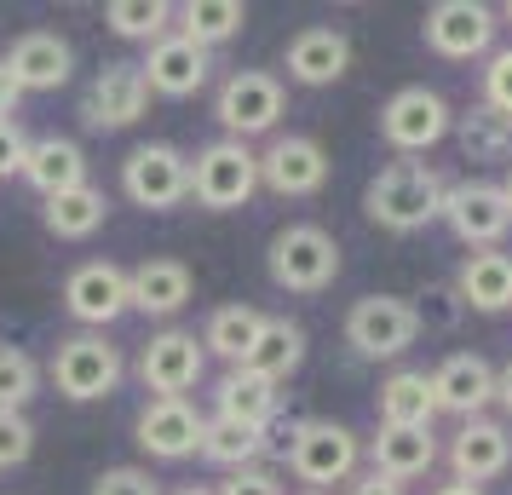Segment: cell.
Wrapping results in <instances>:
<instances>
[{
	"instance_id": "8fae6325",
	"label": "cell",
	"mask_w": 512,
	"mask_h": 495,
	"mask_svg": "<svg viewBox=\"0 0 512 495\" xmlns=\"http://www.w3.org/2000/svg\"><path fill=\"white\" fill-rule=\"evenodd\" d=\"M438 219L461 236L466 248H495L512 231V208H507V196H501L495 179H461V185H449Z\"/></svg>"
},
{
	"instance_id": "e0dca14e",
	"label": "cell",
	"mask_w": 512,
	"mask_h": 495,
	"mask_svg": "<svg viewBox=\"0 0 512 495\" xmlns=\"http://www.w3.org/2000/svg\"><path fill=\"white\" fill-rule=\"evenodd\" d=\"M144 87L150 93H162V98H190V93H202L208 87V75H213V52H202L196 41H185L179 29L173 35H162L156 47H144Z\"/></svg>"
},
{
	"instance_id": "7402d4cb",
	"label": "cell",
	"mask_w": 512,
	"mask_h": 495,
	"mask_svg": "<svg viewBox=\"0 0 512 495\" xmlns=\"http://www.w3.org/2000/svg\"><path fill=\"white\" fill-rule=\"evenodd\" d=\"M282 70L294 75L300 87H334V81L351 70V41H346V29H334V24L300 29V35L288 41V52H282Z\"/></svg>"
},
{
	"instance_id": "5bb4252c",
	"label": "cell",
	"mask_w": 512,
	"mask_h": 495,
	"mask_svg": "<svg viewBox=\"0 0 512 495\" xmlns=\"http://www.w3.org/2000/svg\"><path fill=\"white\" fill-rule=\"evenodd\" d=\"M259 185L271 196H317L328 185V150L305 133H282L259 156Z\"/></svg>"
},
{
	"instance_id": "cb8c5ba5",
	"label": "cell",
	"mask_w": 512,
	"mask_h": 495,
	"mask_svg": "<svg viewBox=\"0 0 512 495\" xmlns=\"http://www.w3.org/2000/svg\"><path fill=\"white\" fill-rule=\"evenodd\" d=\"M455 294H461L466 311H484V317L512 311V254H501V248H472L461 260Z\"/></svg>"
},
{
	"instance_id": "4fadbf2b",
	"label": "cell",
	"mask_w": 512,
	"mask_h": 495,
	"mask_svg": "<svg viewBox=\"0 0 512 495\" xmlns=\"http://www.w3.org/2000/svg\"><path fill=\"white\" fill-rule=\"evenodd\" d=\"M64 311H70L81 329L104 334L116 317H127V271L110 260H87L75 265L70 277H64Z\"/></svg>"
},
{
	"instance_id": "ab89813d",
	"label": "cell",
	"mask_w": 512,
	"mask_h": 495,
	"mask_svg": "<svg viewBox=\"0 0 512 495\" xmlns=\"http://www.w3.org/2000/svg\"><path fill=\"white\" fill-rule=\"evenodd\" d=\"M219 495H288V490H282V478L271 467H248V472H231L219 484Z\"/></svg>"
},
{
	"instance_id": "ee69618b",
	"label": "cell",
	"mask_w": 512,
	"mask_h": 495,
	"mask_svg": "<svg viewBox=\"0 0 512 495\" xmlns=\"http://www.w3.org/2000/svg\"><path fill=\"white\" fill-rule=\"evenodd\" d=\"M495 403L512 415V363H507V369H495Z\"/></svg>"
},
{
	"instance_id": "484cf974",
	"label": "cell",
	"mask_w": 512,
	"mask_h": 495,
	"mask_svg": "<svg viewBox=\"0 0 512 495\" xmlns=\"http://www.w3.org/2000/svg\"><path fill=\"white\" fill-rule=\"evenodd\" d=\"M277 409H282V392L271 380L248 375V369H231L213 386V421H236V426H259L265 432L277 421Z\"/></svg>"
},
{
	"instance_id": "9c48e42d",
	"label": "cell",
	"mask_w": 512,
	"mask_h": 495,
	"mask_svg": "<svg viewBox=\"0 0 512 495\" xmlns=\"http://www.w3.org/2000/svg\"><path fill=\"white\" fill-rule=\"evenodd\" d=\"M449 127H455V116H449L443 93H432V87H397L380 110V139L392 144L397 156L432 150L438 139H449Z\"/></svg>"
},
{
	"instance_id": "60d3db41",
	"label": "cell",
	"mask_w": 512,
	"mask_h": 495,
	"mask_svg": "<svg viewBox=\"0 0 512 495\" xmlns=\"http://www.w3.org/2000/svg\"><path fill=\"white\" fill-rule=\"evenodd\" d=\"M24 156H29V139L18 121H0V179H12V173H24Z\"/></svg>"
},
{
	"instance_id": "4316f807",
	"label": "cell",
	"mask_w": 512,
	"mask_h": 495,
	"mask_svg": "<svg viewBox=\"0 0 512 495\" xmlns=\"http://www.w3.org/2000/svg\"><path fill=\"white\" fill-rule=\"evenodd\" d=\"M300 363H305V329H300V323H288V317H265V329H259L254 352L242 357L236 369H248V375L282 386V380L294 375Z\"/></svg>"
},
{
	"instance_id": "836d02e7",
	"label": "cell",
	"mask_w": 512,
	"mask_h": 495,
	"mask_svg": "<svg viewBox=\"0 0 512 495\" xmlns=\"http://www.w3.org/2000/svg\"><path fill=\"white\" fill-rule=\"evenodd\" d=\"M104 24L116 29L121 41L156 47L162 35H173V6H167V0H110V6H104Z\"/></svg>"
},
{
	"instance_id": "d6986e66",
	"label": "cell",
	"mask_w": 512,
	"mask_h": 495,
	"mask_svg": "<svg viewBox=\"0 0 512 495\" xmlns=\"http://www.w3.org/2000/svg\"><path fill=\"white\" fill-rule=\"evenodd\" d=\"M0 64L12 70V81H18L24 93H52V87L70 81L75 52H70V41H64L58 29H29V35H18V41L6 47Z\"/></svg>"
},
{
	"instance_id": "f1b7e54d",
	"label": "cell",
	"mask_w": 512,
	"mask_h": 495,
	"mask_svg": "<svg viewBox=\"0 0 512 495\" xmlns=\"http://www.w3.org/2000/svg\"><path fill=\"white\" fill-rule=\"evenodd\" d=\"M110 219V196L98 185H75L64 196H47V208H41V225H47L58 242H87Z\"/></svg>"
},
{
	"instance_id": "5b68a950",
	"label": "cell",
	"mask_w": 512,
	"mask_h": 495,
	"mask_svg": "<svg viewBox=\"0 0 512 495\" xmlns=\"http://www.w3.org/2000/svg\"><path fill=\"white\" fill-rule=\"evenodd\" d=\"M259 190V156L236 139H213L196 150L190 162V196L208 213H231L248 208V196Z\"/></svg>"
},
{
	"instance_id": "6da1fadb",
	"label": "cell",
	"mask_w": 512,
	"mask_h": 495,
	"mask_svg": "<svg viewBox=\"0 0 512 495\" xmlns=\"http://www.w3.org/2000/svg\"><path fill=\"white\" fill-rule=\"evenodd\" d=\"M443 190H449V185H443V173L432 162L397 156V162H386L369 179V190H363V213H369L380 231L415 236V231H426V225L443 213Z\"/></svg>"
},
{
	"instance_id": "7bdbcfd3",
	"label": "cell",
	"mask_w": 512,
	"mask_h": 495,
	"mask_svg": "<svg viewBox=\"0 0 512 495\" xmlns=\"http://www.w3.org/2000/svg\"><path fill=\"white\" fill-rule=\"evenodd\" d=\"M18 104H24V87H18V81H12V70L0 64V121L18 116Z\"/></svg>"
},
{
	"instance_id": "bcb514c9",
	"label": "cell",
	"mask_w": 512,
	"mask_h": 495,
	"mask_svg": "<svg viewBox=\"0 0 512 495\" xmlns=\"http://www.w3.org/2000/svg\"><path fill=\"white\" fill-rule=\"evenodd\" d=\"M173 495H219L213 484H185V490H173Z\"/></svg>"
},
{
	"instance_id": "74e56055",
	"label": "cell",
	"mask_w": 512,
	"mask_h": 495,
	"mask_svg": "<svg viewBox=\"0 0 512 495\" xmlns=\"http://www.w3.org/2000/svg\"><path fill=\"white\" fill-rule=\"evenodd\" d=\"M484 104L495 110V116L512 121V47L489 58V70H484Z\"/></svg>"
},
{
	"instance_id": "1f68e13d",
	"label": "cell",
	"mask_w": 512,
	"mask_h": 495,
	"mask_svg": "<svg viewBox=\"0 0 512 495\" xmlns=\"http://www.w3.org/2000/svg\"><path fill=\"white\" fill-rule=\"evenodd\" d=\"M271 449V438L259 432V426H236V421H208V432H202V461H213V467L225 472H248L259 467V455Z\"/></svg>"
},
{
	"instance_id": "681fc988",
	"label": "cell",
	"mask_w": 512,
	"mask_h": 495,
	"mask_svg": "<svg viewBox=\"0 0 512 495\" xmlns=\"http://www.w3.org/2000/svg\"><path fill=\"white\" fill-rule=\"evenodd\" d=\"M305 495H323V490H305Z\"/></svg>"
},
{
	"instance_id": "7c38bea8",
	"label": "cell",
	"mask_w": 512,
	"mask_h": 495,
	"mask_svg": "<svg viewBox=\"0 0 512 495\" xmlns=\"http://www.w3.org/2000/svg\"><path fill=\"white\" fill-rule=\"evenodd\" d=\"M202 432H208V415L190 398H150L133 421V438L150 461H190L202 449Z\"/></svg>"
},
{
	"instance_id": "b9f144b4",
	"label": "cell",
	"mask_w": 512,
	"mask_h": 495,
	"mask_svg": "<svg viewBox=\"0 0 512 495\" xmlns=\"http://www.w3.org/2000/svg\"><path fill=\"white\" fill-rule=\"evenodd\" d=\"M346 495H409V490H403V484H392V478H380V472H351Z\"/></svg>"
},
{
	"instance_id": "83f0119b",
	"label": "cell",
	"mask_w": 512,
	"mask_h": 495,
	"mask_svg": "<svg viewBox=\"0 0 512 495\" xmlns=\"http://www.w3.org/2000/svg\"><path fill=\"white\" fill-rule=\"evenodd\" d=\"M374 409H380V426H432V415H438L432 375L426 369H397V375H386Z\"/></svg>"
},
{
	"instance_id": "7dc6e473",
	"label": "cell",
	"mask_w": 512,
	"mask_h": 495,
	"mask_svg": "<svg viewBox=\"0 0 512 495\" xmlns=\"http://www.w3.org/2000/svg\"><path fill=\"white\" fill-rule=\"evenodd\" d=\"M501 196H507V208H512V167H507V179H501Z\"/></svg>"
},
{
	"instance_id": "603a6c76",
	"label": "cell",
	"mask_w": 512,
	"mask_h": 495,
	"mask_svg": "<svg viewBox=\"0 0 512 495\" xmlns=\"http://www.w3.org/2000/svg\"><path fill=\"white\" fill-rule=\"evenodd\" d=\"M438 461V438H432V426H380L369 438V472L380 478H392V484H415L426 478Z\"/></svg>"
},
{
	"instance_id": "d4e9b609",
	"label": "cell",
	"mask_w": 512,
	"mask_h": 495,
	"mask_svg": "<svg viewBox=\"0 0 512 495\" xmlns=\"http://www.w3.org/2000/svg\"><path fill=\"white\" fill-rule=\"evenodd\" d=\"M24 179L41 190V202H47V196H64V190H75V185H93V179H87V150L75 139H58V133L29 139Z\"/></svg>"
},
{
	"instance_id": "f6af8a7d",
	"label": "cell",
	"mask_w": 512,
	"mask_h": 495,
	"mask_svg": "<svg viewBox=\"0 0 512 495\" xmlns=\"http://www.w3.org/2000/svg\"><path fill=\"white\" fill-rule=\"evenodd\" d=\"M432 495H484V490H472V484H461V478H455V484H438Z\"/></svg>"
},
{
	"instance_id": "c3c4849f",
	"label": "cell",
	"mask_w": 512,
	"mask_h": 495,
	"mask_svg": "<svg viewBox=\"0 0 512 495\" xmlns=\"http://www.w3.org/2000/svg\"><path fill=\"white\" fill-rule=\"evenodd\" d=\"M501 18H507V24H512V0H507V12H501Z\"/></svg>"
},
{
	"instance_id": "3957f363",
	"label": "cell",
	"mask_w": 512,
	"mask_h": 495,
	"mask_svg": "<svg viewBox=\"0 0 512 495\" xmlns=\"http://www.w3.org/2000/svg\"><path fill=\"white\" fill-rule=\"evenodd\" d=\"M363 467V438L340 421H300L288 432V472L311 484V490H323L328 484H346L351 472Z\"/></svg>"
},
{
	"instance_id": "4dcf8cb0",
	"label": "cell",
	"mask_w": 512,
	"mask_h": 495,
	"mask_svg": "<svg viewBox=\"0 0 512 495\" xmlns=\"http://www.w3.org/2000/svg\"><path fill=\"white\" fill-rule=\"evenodd\" d=\"M259 329H265V311H254V306H219L208 317V329H202V352L208 357H225V363H242V357L254 352V340H259Z\"/></svg>"
},
{
	"instance_id": "30bf717a",
	"label": "cell",
	"mask_w": 512,
	"mask_h": 495,
	"mask_svg": "<svg viewBox=\"0 0 512 495\" xmlns=\"http://www.w3.org/2000/svg\"><path fill=\"white\" fill-rule=\"evenodd\" d=\"M202 375H208V352H202V340L185 329H162L144 340L139 352V380L150 398H185V392H196L202 386Z\"/></svg>"
},
{
	"instance_id": "f35d334b",
	"label": "cell",
	"mask_w": 512,
	"mask_h": 495,
	"mask_svg": "<svg viewBox=\"0 0 512 495\" xmlns=\"http://www.w3.org/2000/svg\"><path fill=\"white\" fill-rule=\"evenodd\" d=\"M420 300H426V306H415V317H420V329H426V323H432V329H455V317H461V294H455V288H426V294H420Z\"/></svg>"
},
{
	"instance_id": "8992f818",
	"label": "cell",
	"mask_w": 512,
	"mask_h": 495,
	"mask_svg": "<svg viewBox=\"0 0 512 495\" xmlns=\"http://www.w3.org/2000/svg\"><path fill=\"white\" fill-rule=\"evenodd\" d=\"M420 340V317L409 300L397 294H363L357 306L346 311V346L369 363H386V357H403Z\"/></svg>"
},
{
	"instance_id": "9a60e30c",
	"label": "cell",
	"mask_w": 512,
	"mask_h": 495,
	"mask_svg": "<svg viewBox=\"0 0 512 495\" xmlns=\"http://www.w3.org/2000/svg\"><path fill=\"white\" fill-rule=\"evenodd\" d=\"M150 110V87H144L139 64H104L93 75V87L81 98V121L93 127V133H121V127H133V121Z\"/></svg>"
},
{
	"instance_id": "277c9868",
	"label": "cell",
	"mask_w": 512,
	"mask_h": 495,
	"mask_svg": "<svg viewBox=\"0 0 512 495\" xmlns=\"http://www.w3.org/2000/svg\"><path fill=\"white\" fill-rule=\"evenodd\" d=\"M47 375H52V386H58V398L98 403V398H110V392L121 386V352L104 340V334L81 329V334H70V340L52 346Z\"/></svg>"
},
{
	"instance_id": "f546056e",
	"label": "cell",
	"mask_w": 512,
	"mask_h": 495,
	"mask_svg": "<svg viewBox=\"0 0 512 495\" xmlns=\"http://www.w3.org/2000/svg\"><path fill=\"white\" fill-rule=\"evenodd\" d=\"M173 24H179L185 41L213 52V47H225L231 35H242L248 6H242V0H185V6H173Z\"/></svg>"
},
{
	"instance_id": "e575fe53",
	"label": "cell",
	"mask_w": 512,
	"mask_h": 495,
	"mask_svg": "<svg viewBox=\"0 0 512 495\" xmlns=\"http://www.w3.org/2000/svg\"><path fill=\"white\" fill-rule=\"evenodd\" d=\"M41 392V363L24 346H0V415H24Z\"/></svg>"
},
{
	"instance_id": "52a82bcc",
	"label": "cell",
	"mask_w": 512,
	"mask_h": 495,
	"mask_svg": "<svg viewBox=\"0 0 512 495\" xmlns=\"http://www.w3.org/2000/svg\"><path fill=\"white\" fill-rule=\"evenodd\" d=\"M213 116H219V127H225V139H236V144L271 133V127L282 121V81L271 70H231L225 81H219Z\"/></svg>"
},
{
	"instance_id": "ac0fdd59",
	"label": "cell",
	"mask_w": 512,
	"mask_h": 495,
	"mask_svg": "<svg viewBox=\"0 0 512 495\" xmlns=\"http://www.w3.org/2000/svg\"><path fill=\"white\" fill-rule=\"evenodd\" d=\"M432 398H438L443 415L478 421L489 403H495V369H489V357H478V352H449L438 369H432Z\"/></svg>"
},
{
	"instance_id": "7a4b0ae2",
	"label": "cell",
	"mask_w": 512,
	"mask_h": 495,
	"mask_svg": "<svg viewBox=\"0 0 512 495\" xmlns=\"http://www.w3.org/2000/svg\"><path fill=\"white\" fill-rule=\"evenodd\" d=\"M265 271L282 294H323L340 277V242L323 225H288V231L271 236Z\"/></svg>"
},
{
	"instance_id": "d6a6232c",
	"label": "cell",
	"mask_w": 512,
	"mask_h": 495,
	"mask_svg": "<svg viewBox=\"0 0 512 495\" xmlns=\"http://www.w3.org/2000/svg\"><path fill=\"white\" fill-rule=\"evenodd\" d=\"M455 139H461L466 162H512V121L495 116L489 104L466 110L461 127H455Z\"/></svg>"
},
{
	"instance_id": "ba28073f",
	"label": "cell",
	"mask_w": 512,
	"mask_h": 495,
	"mask_svg": "<svg viewBox=\"0 0 512 495\" xmlns=\"http://www.w3.org/2000/svg\"><path fill=\"white\" fill-rule=\"evenodd\" d=\"M121 190L127 202L144 213H167L190 196V156L173 144H139L127 162H121Z\"/></svg>"
},
{
	"instance_id": "ffe728a7",
	"label": "cell",
	"mask_w": 512,
	"mask_h": 495,
	"mask_svg": "<svg viewBox=\"0 0 512 495\" xmlns=\"http://www.w3.org/2000/svg\"><path fill=\"white\" fill-rule=\"evenodd\" d=\"M449 467H455V478L461 484H489V478H501V472L512 467V432L507 421H461V432L449 438Z\"/></svg>"
},
{
	"instance_id": "d590c367",
	"label": "cell",
	"mask_w": 512,
	"mask_h": 495,
	"mask_svg": "<svg viewBox=\"0 0 512 495\" xmlns=\"http://www.w3.org/2000/svg\"><path fill=\"white\" fill-rule=\"evenodd\" d=\"M29 455H35V426H29V415H0V472L24 467Z\"/></svg>"
},
{
	"instance_id": "44dd1931",
	"label": "cell",
	"mask_w": 512,
	"mask_h": 495,
	"mask_svg": "<svg viewBox=\"0 0 512 495\" xmlns=\"http://www.w3.org/2000/svg\"><path fill=\"white\" fill-rule=\"evenodd\" d=\"M190 294H196V277H190L185 260L150 254L127 271V306L144 311V317H173V311L190 306Z\"/></svg>"
},
{
	"instance_id": "2e32d148",
	"label": "cell",
	"mask_w": 512,
	"mask_h": 495,
	"mask_svg": "<svg viewBox=\"0 0 512 495\" xmlns=\"http://www.w3.org/2000/svg\"><path fill=\"white\" fill-rule=\"evenodd\" d=\"M420 35H426V47L438 52V58H455L461 64V58L489 52V41H495V12H489L484 0H443V6L426 12Z\"/></svg>"
},
{
	"instance_id": "8d00e7d4",
	"label": "cell",
	"mask_w": 512,
	"mask_h": 495,
	"mask_svg": "<svg viewBox=\"0 0 512 495\" xmlns=\"http://www.w3.org/2000/svg\"><path fill=\"white\" fill-rule=\"evenodd\" d=\"M87 495H162V484H156L144 467H104Z\"/></svg>"
}]
</instances>
